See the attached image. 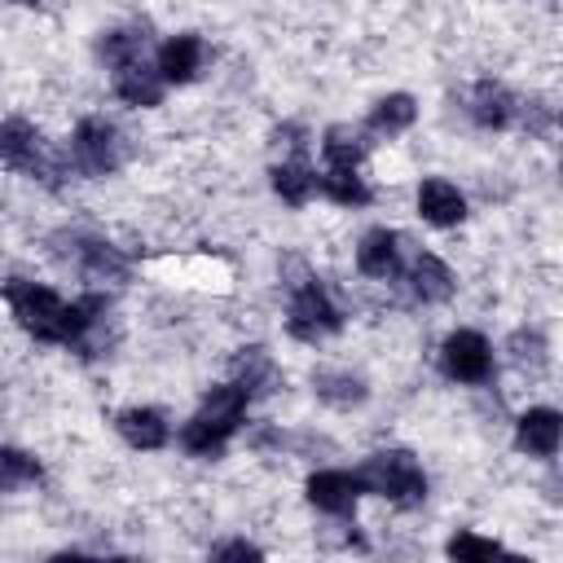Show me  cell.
I'll list each match as a JSON object with an SVG mask.
<instances>
[{
	"label": "cell",
	"instance_id": "cell-1",
	"mask_svg": "<svg viewBox=\"0 0 563 563\" xmlns=\"http://www.w3.org/2000/svg\"><path fill=\"white\" fill-rule=\"evenodd\" d=\"M246 405L251 396L238 387V383H220L202 396L198 413L180 427V449L194 453V457H220L224 444L238 435L242 418H246Z\"/></svg>",
	"mask_w": 563,
	"mask_h": 563
},
{
	"label": "cell",
	"instance_id": "cell-2",
	"mask_svg": "<svg viewBox=\"0 0 563 563\" xmlns=\"http://www.w3.org/2000/svg\"><path fill=\"white\" fill-rule=\"evenodd\" d=\"M352 475H356L361 493L387 497L400 510H413V506L427 501V475H422V466H418V457L409 449H378Z\"/></svg>",
	"mask_w": 563,
	"mask_h": 563
},
{
	"label": "cell",
	"instance_id": "cell-3",
	"mask_svg": "<svg viewBox=\"0 0 563 563\" xmlns=\"http://www.w3.org/2000/svg\"><path fill=\"white\" fill-rule=\"evenodd\" d=\"M0 163L13 167L18 176L44 180V185H57V176L66 172L62 154L44 141V132L31 119H18V114L0 123Z\"/></svg>",
	"mask_w": 563,
	"mask_h": 563
},
{
	"label": "cell",
	"instance_id": "cell-4",
	"mask_svg": "<svg viewBox=\"0 0 563 563\" xmlns=\"http://www.w3.org/2000/svg\"><path fill=\"white\" fill-rule=\"evenodd\" d=\"M286 330H290V339H299V343H321V339H330V334H339L343 330V312H339V303L325 295V286L317 282V277H299V282H290V312H286Z\"/></svg>",
	"mask_w": 563,
	"mask_h": 563
},
{
	"label": "cell",
	"instance_id": "cell-5",
	"mask_svg": "<svg viewBox=\"0 0 563 563\" xmlns=\"http://www.w3.org/2000/svg\"><path fill=\"white\" fill-rule=\"evenodd\" d=\"M53 242H57V255L70 260L84 282H114V286H119V282L132 277L128 255H123L114 242H106V238H97V233H88V229H66V233H57Z\"/></svg>",
	"mask_w": 563,
	"mask_h": 563
},
{
	"label": "cell",
	"instance_id": "cell-6",
	"mask_svg": "<svg viewBox=\"0 0 563 563\" xmlns=\"http://www.w3.org/2000/svg\"><path fill=\"white\" fill-rule=\"evenodd\" d=\"M123 163V136L110 119H79L75 123V136H70V167L88 180H101V176H114Z\"/></svg>",
	"mask_w": 563,
	"mask_h": 563
},
{
	"label": "cell",
	"instance_id": "cell-7",
	"mask_svg": "<svg viewBox=\"0 0 563 563\" xmlns=\"http://www.w3.org/2000/svg\"><path fill=\"white\" fill-rule=\"evenodd\" d=\"M440 369L453 378V383H488L493 374V347L479 330H453L444 343H440Z\"/></svg>",
	"mask_w": 563,
	"mask_h": 563
},
{
	"label": "cell",
	"instance_id": "cell-8",
	"mask_svg": "<svg viewBox=\"0 0 563 563\" xmlns=\"http://www.w3.org/2000/svg\"><path fill=\"white\" fill-rule=\"evenodd\" d=\"M110 84H114V97L128 101V106H136V110H154L163 101V88H167L163 75H158V66H150L145 57H132V62L114 66L110 70Z\"/></svg>",
	"mask_w": 563,
	"mask_h": 563
},
{
	"label": "cell",
	"instance_id": "cell-9",
	"mask_svg": "<svg viewBox=\"0 0 563 563\" xmlns=\"http://www.w3.org/2000/svg\"><path fill=\"white\" fill-rule=\"evenodd\" d=\"M303 493H308V501H312L321 515H330V519H347V515L356 510L361 484H356L352 471H312Z\"/></svg>",
	"mask_w": 563,
	"mask_h": 563
},
{
	"label": "cell",
	"instance_id": "cell-10",
	"mask_svg": "<svg viewBox=\"0 0 563 563\" xmlns=\"http://www.w3.org/2000/svg\"><path fill=\"white\" fill-rule=\"evenodd\" d=\"M229 383H238V387L255 400V396L277 391L282 369H277V361H273V352H268V347L251 343V347H238V352H233V361H229Z\"/></svg>",
	"mask_w": 563,
	"mask_h": 563
},
{
	"label": "cell",
	"instance_id": "cell-11",
	"mask_svg": "<svg viewBox=\"0 0 563 563\" xmlns=\"http://www.w3.org/2000/svg\"><path fill=\"white\" fill-rule=\"evenodd\" d=\"M114 431L123 444L141 449V453H154L172 440V427H167V413L154 409V405H132V409H119L114 413Z\"/></svg>",
	"mask_w": 563,
	"mask_h": 563
},
{
	"label": "cell",
	"instance_id": "cell-12",
	"mask_svg": "<svg viewBox=\"0 0 563 563\" xmlns=\"http://www.w3.org/2000/svg\"><path fill=\"white\" fill-rule=\"evenodd\" d=\"M418 216H422L427 224H435V229H453V224L466 220V198H462V189H457L453 180L427 176V180L418 185Z\"/></svg>",
	"mask_w": 563,
	"mask_h": 563
},
{
	"label": "cell",
	"instance_id": "cell-13",
	"mask_svg": "<svg viewBox=\"0 0 563 563\" xmlns=\"http://www.w3.org/2000/svg\"><path fill=\"white\" fill-rule=\"evenodd\" d=\"M559 435H563V418L550 405H537V409L519 413V422H515V444L528 457H554L559 453Z\"/></svg>",
	"mask_w": 563,
	"mask_h": 563
},
{
	"label": "cell",
	"instance_id": "cell-14",
	"mask_svg": "<svg viewBox=\"0 0 563 563\" xmlns=\"http://www.w3.org/2000/svg\"><path fill=\"white\" fill-rule=\"evenodd\" d=\"M202 40L194 35V31H180V35H167L163 40V48H158V75H163V84H194L198 79V70H202Z\"/></svg>",
	"mask_w": 563,
	"mask_h": 563
},
{
	"label": "cell",
	"instance_id": "cell-15",
	"mask_svg": "<svg viewBox=\"0 0 563 563\" xmlns=\"http://www.w3.org/2000/svg\"><path fill=\"white\" fill-rule=\"evenodd\" d=\"M356 268L374 282H391L400 273V233L396 229H369L356 246Z\"/></svg>",
	"mask_w": 563,
	"mask_h": 563
},
{
	"label": "cell",
	"instance_id": "cell-16",
	"mask_svg": "<svg viewBox=\"0 0 563 563\" xmlns=\"http://www.w3.org/2000/svg\"><path fill=\"white\" fill-rule=\"evenodd\" d=\"M471 119L479 128H510L519 119V97L497 79H479L471 88Z\"/></svg>",
	"mask_w": 563,
	"mask_h": 563
},
{
	"label": "cell",
	"instance_id": "cell-17",
	"mask_svg": "<svg viewBox=\"0 0 563 563\" xmlns=\"http://www.w3.org/2000/svg\"><path fill=\"white\" fill-rule=\"evenodd\" d=\"M409 290H413L422 303H444V299H453L457 277H453V268H449L440 255L418 251L413 264H409Z\"/></svg>",
	"mask_w": 563,
	"mask_h": 563
},
{
	"label": "cell",
	"instance_id": "cell-18",
	"mask_svg": "<svg viewBox=\"0 0 563 563\" xmlns=\"http://www.w3.org/2000/svg\"><path fill=\"white\" fill-rule=\"evenodd\" d=\"M273 194L286 202V207H303L312 194H317V172L303 163V154H290L282 163H273Z\"/></svg>",
	"mask_w": 563,
	"mask_h": 563
},
{
	"label": "cell",
	"instance_id": "cell-19",
	"mask_svg": "<svg viewBox=\"0 0 563 563\" xmlns=\"http://www.w3.org/2000/svg\"><path fill=\"white\" fill-rule=\"evenodd\" d=\"M413 119H418V101H413L409 92H387V97L374 101L365 128H369L374 136H400V132L413 128Z\"/></svg>",
	"mask_w": 563,
	"mask_h": 563
},
{
	"label": "cell",
	"instance_id": "cell-20",
	"mask_svg": "<svg viewBox=\"0 0 563 563\" xmlns=\"http://www.w3.org/2000/svg\"><path fill=\"white\" fill-rule=\"evenodd\" d=\"M312 391H317V400H325V405H334V409L365 405V396H369L365 378L352 374V369H317V374H312Z\"/></svg>",
	"mask_w": 563,
	"mask_h": 563
},
{
	"label": "cell",
	"instance_id": "cell-21",
	"mask_svg": "<svg viewBox=\"0 0 563 563\" xmlns=\"http://www.w3.org/2000/svg\"><path fill=\"white\" fill-rule=\"evenodd\" d=\"M321 154H325V167H361L369 154V141L347 123H330L321 132Z\"/></svg>",
	"mask_w": 563,
	"mask_h": 563
},
{
	"label": "cell",
	"instance_id": "cell-22",
	"mask_svg": "<svg viewBox=\"0 0 563 563\" xmlns=\"http://www.w3.org/2000/svg\"><path fill=\"white\" fill-rule=\"evenodd\" d=\"M317 194H325L339 207H365L374 198L369 185H365V176H361V167H325L317 176Z\"/></svg>",
	"mask_w": 563,
	"mask_h": 563
},
{
	"label": "cell",
	"instance_id": "cell-23",
	"mask_svg": "<svg viewBox=\"0 0 563 563\" xmlns=\"http://www.w3.org/2000/svg\"><path fill=\"white\" fill-rule=\"evenodd\" d=\"M145 44H150L145 26H119V31H106V35L97 40V57L114 70V66H123V62H132V57H145Z\"/></svg>",
	"mask_w": 563,
	"mask_h": 563
},
{
	"label": "cell",
	"instance_id": "cell-24",
	"mask_svg": "<svg viewBox=\"0 0 563 563\" xmlns=\"http://www.w3.org/2000/svg\"><path fill=\"white\" fill-rule=\"evenodd\" d=\"M40 475H44V466H40L35 453L0 444V493H18L26 484H40Z\"/></svg>",
	"mask_w": 563,
	"mask_h": 563
},
{
	"label": "cell",
	"instance_id": "cell-25",
	"mask_svg": "<svg viewBox=\"0 0 563 563\" xmlns=\"http://www.w3.org/2000/svg\"><path fill=\"white\" fill-rule=\"evenodd\" d=\"M444 554L449 559H493V554H501V541L479 537V532H453L449 545H444Z\"/></svg>",
	"mask_w": 563,
	"mask_h": 563
},
{
	"label": "cell",
	"instance_id": "cell-26",
	"mask_svg": "<svg viewBox=\"0 0 563 563\" xmlns=\"http://www.w3.org/2000/svg\"><path fill=\"white\" fill-rule=\"evenodd\" d=\"M510 361L515 365H545V339L537 330H515L510 334Z\"/></svg>",
	"mask_w": 563,
	"mask_h": 563
},
{
	"label": "cell",
	"instance_id": "cell-27",
	"mask_svg": "<svg viewBox=\"0 0 563 563\" xmlns=\"http://www.w3.org/2000/svg\"><path fill=\"white\" fill-rule=\"evenodd\" d=\"M211 559H264V550L251 545V541H224V545L211 550Z\"/></svg>",
	"mask_w": 563,
	"mask_h": 563
},
{
	"label": "cell",
	"instance_id": "cell-28",
	"mask_svg": "<svg viewBox=\"0 0 563 563\" xmlns=\"http://www.w3.org/2000/svg\"><path fill=\"white\" fill-rule=\"evenodd\" d=\"M13 4H26V9H31V4H40V0H13Z\"/></svg>",
	"mask_w": 563,
	"mask_h": 563
}]
</instances>
